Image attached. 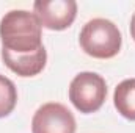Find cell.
Listing matches in <instances>:
<instances>
[{
	"mask_svg": "<svg viewBox=\"0 0 135 133\" xmlns=\"http://www.w3.org/2000/svg\"><path fill=\"white\" fill-rule=\"evenodd\" d=\"M113 102H115V108L123 117L135 121V78L123 80L116 86L113 94Z\"/></svg>",
	"mask_w": 135,
	"mask_h": 133,
	"instance_id": "52a82bcc",
	"label": "cell"
},
{
	"mask_svg": "<svg viewBox=\"0 0 135 133\" xmlns=\"http://www.w3.org/2000/svg\"><path fill=\"white\" fill-rule=\"evenodd\" d=\"M2 60L5 66L19 77H35L46 67L47 52L44 45L32 53H13L2 49Z\"/></svg>",
	"mask_w": 135,
	"mask_h": 133,
	"instance_id": "8992f818",
	"label": "cell"
},
{
	"mask_svg": "<svg viewBox=\"0 0 135 133\" xmlns=\"http://www.w3.org/2000/svg\"><path fill=\"white\" fill-rule=\"evenodd\" d=\"M41 22L25 9L8 11L0 21L2 49L13 53H32L42 47Z\"/></svg>",
	"mask_w": 135,
	"mask_h": 133,
	"instance_id": "6da1fadb",
	"label": "cell"
},
{
	"mask_svg": "<svg viewBox=\"0 0 135 133\" xmlns=\"http://www.w3.org/2000/svg\"><path fill=\"white\" fill-rule=\"evenodd\" d=\"M131 36L134 38V41H135V13L132 16V19H131Z\"/></svg>",
	"mask_w": 135,
	"mask_h": 133,
	"instance_id": "9c48e42d",
	"label": "cell"
},
{
	"mask_svg": "<svg viewBox=\"0 0 135 133\" xmlns=\"http://www.w3.org/2000/svg\"><path fill=\"white\" fill-rule=\"evenodd\" d=\"M82 50L98 60H108L119 53L123 36L119 28L108 19H91L88 21L79 36Z\"/></svg>",
	"mask_w": 135,
	"mask_h": 133,
	"instance_id": "7a4b0ae2",
	"label": "cell"
},
{
	"mask_svg": "<svg viewBox=\"0 0 135 133\" xmlns=\"http://www.w3.org/2000/svg\"><path fill=\"white\" fill-rule=\"evenodd\" d=\"M107 97V83L96 72H80L69 85V100L83 114L96 113Z\"/></svg>",
	"mask_w": 135,
	"mask_h": 133,
	"instance_id": "3957f363",
	"label": "cell"
},
{
	"mask_svg": "<svg viewBox=\"0 0 135 133\" xmlns=\"http://www.w3.org/2000/svg\"><path fill=\"white\" fill-rule=\"evenodd\" d=\"M33 8L41 27L54 32L66 30L77 16V3L74 0H36Z\"/></svg>",
	"mask_w": 135,
	"mask_h": 133,
	"instance_id": "5b68a950",
	"label": "cell"
},
{
	"mask_svg": "<svg viewBox=\"0 0 135 133\" xmlns=\"http://www.w3.org/2000/svg\"><path fill=\"white\" fill-rule=\"evenodd\" d=\"M17 103V91L14 83L0 74V119L13 113Z\"/></svg>",
	"mask_w": 135,
	"mask_h": 133,
	"instance_id": "ba28073f",
	"label": "cell"
},
{
	"mask_svg": "<svg viewBox=\"0 0 135 133\" xmlns=\"http://www.w3.org/2000/svg\"><path fill=\"white\" fill-rule=\"evenodd\" d=\"M32 133H75V117L61 103H44L33 114Z\"/></svg>",
	"mask_w": 135,
	"mask_h": 133,
	"instance_id": "277c9868",
	"label": "cell"
}]
</instances>
